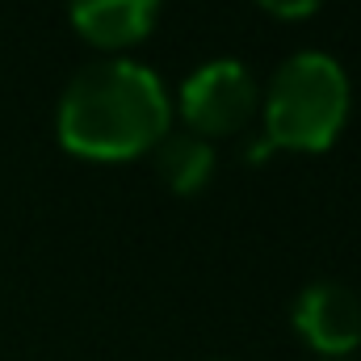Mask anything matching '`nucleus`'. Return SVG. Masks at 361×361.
<instances>
[{"mask_svg":"<svg viewBox=\"0 0 361 361\" xmlns=\"http://www.w3.org/2000/svg\"><path fill=\"white\" fill-rule=\"evenodd\" d=\"M349 76L324 51H298L269 76L261 152H328L349 122Z\"/></svg>","mask_w":361,"mask_h":361,"instance_id":"2","label":"nucleus"},{"mask_svg":"<svg viewBox=\"0 0 361 361\" xmlns=\"http://www.w3.org/2000/svg\"><path fill=\"white\" fill-rule=\"evenodd\" d=\"M156 177L164 180V189L177 193V197L202 193L210 185V177H214V147L206 139L189 135V130H180V135L169 130L156 143Z\"/></svg>","mask_w":361,"mask_h":361,"instance_id":"6","label":"nucleus"},{"mask_svg":"<svg viewBox=\"0 0 361 361\" xmlns=\"http://www.w3.org/2000/svg\"><path fill=\"white\" fill-rule=\"evenodd\" d=\"M257 4L277 21H307L311 13H319L324 0H257Z\"/></svg>","mask_w":361,"mask_h":361,"instance_id":"7","label":"nucleus"},{"mask_svg":"<svg viewBox=\"0 0 361 361\" xmlns=\"http://www.w3.org/2000/svg\"><path fill=\"white\" fill-rule=\"evenodd\" d=\"M173 101L160 76L135 59H101L80 68L55 105L63 152L92 164H122L156 152L169 135Z\"/></svg>","mask_w":361,"mask_h":361,"instance_id":"1","label":"nucleus"},{"mask_svg":"<svg viewBox=\"0 0 361 361\" xmlns=\"http://www.w3.org/2000/svg\"><path fill=\"white\" fill-rule=\"evenodd\" d=\"M257 114V85L240 59H210L180 85V122L189 135L214 143L240 135Z\"/></svg>","mask_w":361,"mask_h":361,"instance_id":"3","label":"nucleus"},{"mask_svg":"<svg viewBox=\"0 0 361 361\" xmlns=\"http://www.w3.org/2000/svg\"><path fill=\"white\" fill-rule=\"evenodd\" d=\"M290 324L324 361H345L361 345V298L332 277L307 281L290 307Z\"/></svg>","mask_w":361,"mask_h":361,"instance_id":"4","label":"nucleus"},{"mask_svg":"<svg viewBox=\"0 0 361 361\" xmlns=\"http://www.w3.org/2000/svg\"><path fill=\"white\" fill-rule=\"evenodd\" d=\"M164 0H68L72 30L97 51H126L160 21Z\"/></svg>","mask_w":361,"mask_h":361,"instance_id":"5","label":"nucleus"},{"mask_svg":"<svg viewBox=\"0 0 361 361\" xmlns=\"http://www.w3.org/2000/svg\"><path fill=\"white\" fill-rule=\"evenodd\" d=\"M214 361H227V357H214Z\"/></svg>","mask_w":361,"mask_h":361,"instance_id":"8","label":"nucleus"}]
</instances>
